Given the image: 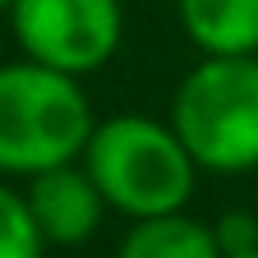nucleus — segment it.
<instances>
[{
	"label": "nucleus",
	"mask_w": 258,
	"mask_h": 258,
	"mask_svg": "<svg viewBox=\"0 0 258 258\" xmlns=\"http://www.w3.org/2000/svg\"><path fill=\"white\" fill-rule=\"evenodd\" d=\"M235 258H258V249H249V253H235Z\"/></svg>",
	"instance_id": "nucleus-11"
},
{
	"label": "nucleus",
	"mask_w": 258,
	"mask_h": 258,
	"mask_svg": "<svg viewBox=\"0 0 258 258\" xmlns=\"http://www.w3.org/2000/svg\"><path fill=\"white\" fill-rule=\"evenodd\" d=\"M175 10L203 55H258V0H175Z\"/></svg>",
	"instance_id": "nucleus-6"
},
{
	"label": "nucleus",
	"mask_w": 258,
	"mask_h": 258,
	"mask_svg": "<svg viewBox=\"0 0 258 258\" xmlns=\"http://www.w3.org/2000/svg\"><path fill=\"white\" fill-rule=\"evenodd\" d=\"M92 106L74 74L37 60L0 64V175H37L79 161L92 139Z\"/></svg>",
	"instance_id": "nucleus-2"
},
{
	"label": "nucleus",
	"mask_w": 258,
	"mask_h": 258,
	"mask_svg": "<svg viewBox=\"0 0 258 258\" xmlns=\"http://www.w3.org/2000/svg\"><path fill=\"white\" fill-rule=\"evenodd\" d=\"M10 5H14V0H0V14H10Z\"/></svg>",
	"instance_id": "nucleus-10"
},
{
	"label": "nucleus",
	"mask_w": 258,
	"mask_h": 258,
	"mask_svg": "<svg viewBox=\"0 0 258 258\" xmlns=\"http://www.w3.org/2000/svg\"><path fill=\"white\" fill-rule=\"evenodd\" d=\"M14 42L28 60L60 74H97L124 42L120 0H14L10 5Z\"/></svg>",
	"instance_id": "nucleus-4"
},
{
	"label": "nucleus",
	"mask_w": 258,
	"mask_h": 258,
	"mask_svg": "<svg viewBox=\"0 0 258 258\" xmlns=\"http://www.w3.org/2000/svg\"><path fill=\"white\" fill-rule=\"evenodd\" d=\"M79 161L97 180L111 212H124L129 221L180 212L199 184V161L180 143L175 124L134 111L97 120Z\"/></svg>",
	"instance_id": "nucleus-1"
},
{
	"label": "nucleus",
	"mask_w": 258,
	"mask_h": 258,
	"mask_svg": "<svg viewBox=\"0 0 258 258\" xmlns=\"http://www.w3.org/2000/svg\"><path fill=\"white\" fill-rule=\"evenodd\" d=\"M23 199H28V212H32V221H37L42 240L60 244V249L88 244L97 235V226H102L106 208H111L83 161H64V166L28 175Z\"/></svg>",
	"instance_id": "nucleus-5"
},
{
	"label": "nucleus",
	"mask_w": 258,
	"mask_h": 258,
	"mask_svg": "<svg viewBox=\"0 0 258 258\" xmlns=\"http://www.w3.org/2000/svg\"><path fill=\"white\" fill-rule=\"evenodd\" d=\"M217 240H221V253L226 258L258 249V217H249V212H226L217 221Z\"/></svg>",
	"instance_id": "nucleus-9"
},
{
	"label": "nucleus",
	"mask_w": 258,
	"mask_h": 258,
	"mask_svg": "<svg viewBox=\"0 0 258 258\" xmlns=\"http://www.w3.org/2000/svg\"><path fill=\"white\" fill-rule=\"evenodd\" d=\"M46 240L28 212V199L19 189L0 184V258H42Z\"/></svg>",
	"instance_id": "nucleus-8"
},
{
	"label": "nucleus",
	"mask_w": 258,
	"mask_h": 258,
	"mask_svg": "<svg viewBox=\"0 0 258 258\" xmlns=\"http://www.w3.org/2000/svg\"><path fill=\"white\" fill-rule=\"evenodd\" d=\"M115 258H226L217 226L180 212H161V217H139L129 226V235L120 240Z\"/></svg>",
	"instance_id": "nucleus-7"
},
{
	"label": "nucleus",
	"mask_w": 258,
	"mask_h": 258,
	"mask_svg": "<svg viewBox=\"0 0 258 258\" xmlns=\"http://www.w3.org/2000/svg\"><path fill=\"white\" fill-rule=\"evenodd\" d=\"M171 124L199 171L258 166V55H203L171 97Z\"/></svg>",
	"instance_id": "nucleus-3"
}]
</instances>
